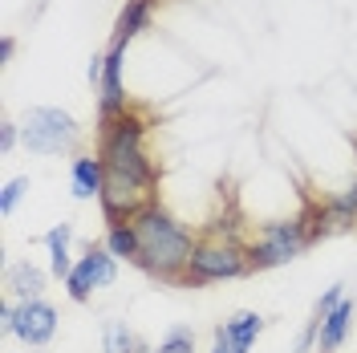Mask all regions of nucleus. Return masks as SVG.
I'll use <instances>...</instances> for the list:
<instances>
[{
	"mask_svg": "<svg viewBox=\"0 0 357 353\" xmlns=\"http://www.w3.org/2000/svg\"><path fill=\"white\" fill-rule=\"evenodd\" d=\"M29 191V175H17L8 179L4 187H0V216H13L17 211V203H21V195Z\"/></svg>",
	"mask_w": 357,
	"mask_h": 353,
	"instance_id": "obj_17",
	"label": "nucleus"
},
{
	"mask_svg": "<svg viewBox=\"0 0 357 353\" xmlns=\"http://www.w3.org/2000/svg\"><path fill=\"white\" fill-rule=\"evenodd\" d=\"M69 240H73V223H53L41 236V243L49 248V276H57V280H69V272L77 264L69 256Z\"/></svg>",
	"mask_w": 357,
	"mask_h": 353,
	"instance_id": "obj_13",
	"label": "nucleus"
},
{
	"mask_svg": "<svg viewBox=\"0 0 357 353\" xmlns=\"http://www.w3.org/2000/svg\"><path fill=\"white\" fill-rule=\"evenodd\" d=\"M317 333H321V321L312 317V321H305V329L296 333V345H292V353H317Z\"/></svg>",
	"mask_w": 357,
	"mask_h": 353,
	"instance_id": "obj_19",
	"label": "nucleus"
},
{
	"mask_svg": "<svg viewBox=\"0 0 357 353\" xmlns=\"http://www.w3.org/2000/svg\"><path fill=\"white\" fill-rule=\"evenodd\" d=\"M77 138H82V126L61 106H33L21 122V147L29 155H41V158L66 155V151L77 147Z\"/></svg>",
	"mask_w": 357,
	"mask_h": 353,
	"instance_id": "obj_4",
	"label": "nucleus"
},
{
	"mask_svg": "<svg viewBox=\"0 0 357 353\" xmlns=\"http://www.w3.org/2000/svg\"><path fill=\"white\" fill-rule=\"evenodd\" d=\"M102 353H151V350H146V341L126 321H106V329H102Z\"/></svg>",
	"mask_w": 357,
	"mask_h": 353,
	"instance_id": "obj_15",
	"label": "nucleus"
},
{
	"mask_svg": "<svg viewBox=\"0 0 357 353\" xmlns=\"http://www.w3.org/2000/svg\"><path fill=\"white\" fill-rule=\"evenodd\" d=\"M354 313H357V301L345 296L329 317H321V333H317V353H337L345 345V337L354 329Z\"/></svg>",
	"mask_w": 357,
	"mask_h": 353,
	"instance_id": "obj_10",
	"label": "nucleus"
},
{
	"mask_svg": "<svg viewBox=\"0 0 357 353\" xmlns=\"http://www.w3.org/2000/svg\"><path fill=\"white\" fill-rule=\"evenodd\" d=\"M114 280H118V260L110 256V248H106V243H89L86 252L77 256L73 272H69L66 292H69V301L86 305L98 288H110Z\"/></svg>",
	"mask_w": 357,
	"mask_h": 353,
	"instance_id": "obj_5",
	"label": "nucleus"
},
{
	"mask_svg": "<svg viewBox=\"0 0 357 353\" xmlns=\"http://www.w3.org/2000/svg\"><path fill=\"white\" fill-rule=\"evenodd\" d=\"M309 248H312L309 232H305V220H301V211H296L292 220L260 223L256 236L248 240V260H252V272H268V268L292 264V260L305 256Z\"/></svg>",
	"mask_w": 357,
	"mask_h": 353,
	"instance_id": "obj_3",
	"label": "nucleus"
},
{
	"mask_svg": "<svg viewBox=\"0 0 357 353\" xmlns=\"http://www.w3.org/2000/svg\"><path fill=\"white\" fill-rule=\"evenodd\" d=\"M345 280H337V285H329L325 288V292H321V296H317V305H312V317H317V321H321V317H329V313L337 309V305H341V301H345Z\"/></svg>",
	"mask_w": 357,
	"mask_h": 353,
	"instance_id": "obj_18",
	"label": "nucleus"
},
{
	"mask_svg": "<svg viewBox=\"0 0 357 353\" xmlns=\"http://www.w3.org/2000/svg\"><path fill=\"white\" fill-rule=\"evenodd\" d=\"M13 57H17V37H13V33H4V37H0V61L8 66Z\"/></svg>",
	"mask_w": 357,
	"mask_h": 353,
	"instance_id": "obj_22",
	"label": "nucleus"
},
{
	"mask_svg": "<svg viewBox=\"0 0 357 353\" xmlns=\"http://www.w3.org/2000/svg\"><path fill=\"white\" fill-rule=\"evenodd\" d=\"M122 66H126V45H106V69L98 82V126H106L118 114L130 110V98L122 86Z\"/></svg>",
	"mask_w": 357,
	"mask_h": 353,
	"instance_id": "obj_6",
	"label": "nucleus"
},
{
	"mask_svg": "<svg viewBox=\"0 0 357 353\" xmlns=\"http://www.w3.org/2000/svg\"><path fill=\"white\" fill-rule=\"evenodd\" d=\"M151 353H195V329L191 325H171L167 337L158 341V350Z\"/></svg>",
	"mask_w": 357,
	"mask_h": 353,
	"instance_id": "obj_16",
	"label": "nucleus"
},
{
	"mask_svg": "<svg viewBox=\"0 0 357 353\" xmlns=\"http://www.w3.org/2000/svg\"><path fill=\"white\" fill-rule=\"evenodd\" d=\"M155 4L158 0H126V4L118 8V21H114V29H110V45H130L142 29H151Z\"/></svg>",
	"mask_w": 357,
	"mask_h": 353,
	"instance_id": "obj_9",
	"label": "nucleus"
},
{
	"mask_svg": "<svg viewBox=\"0 0 357 353\" xmlns=\"http://www.w3.org/2000/svg\"><path fill=\"white\" fill-rule=\"evenodd\" d=\"M264 325H268V321L256 309H240V313H231L223 325H215V333H223V337H227V345H231L236 353H248L252 345H256V337L264 333Z\"/></svg>",
	"mask_w": 357,
	"mask_h": 353,
	"instance_id": "obj_12",
	"label": "nucleus"
},
{
	"mask_svg": "<svg viewBox=\"0 0 357 353\" xmlns=\"http://www.w3.org/2000/svg\"><path fill=\"white\" fill-rule=\"evenodd\" d=\"M13 337H21L29 350H45V345L57 337V309H53L45 296H37V301H21Z\"/></svg>",
	"mask_w": 357,
	"mask_h": 353,
	"instance_id": "obj_7",
	"label": "nucleus"
},
{
	"mask_svg": "<svg viewBox=\"0 0 357 353\" xmlns=\"http://www.w3.org/2000/svg\"><path fill=\"white\" fill-rule=\"evenodd\" d=\"M211 337H215V345H211V353H236L231 345H227V337H223V333H211Z\"/></svg>",
	"mask_w": 357,
	"mask_h": 353,
	"instance_id": "obj_23",
	"label": "nucleus"
},
{
	"mask_svg": "<svg viewBox=\"0 0 357 353\" xmlns=\"http://www.w3.org/2000/svg\"><path fill=\"white\" fill-rule=\"evenodd\" d=\"M134 232H138V248H142L138 268H142L151 280H158V285L178 288L183 272H187L191 256H195L199 232H191L183 220H175L162 203H151L146 211H138Z\"/></svg>",
	"mask_w": 357,
	"mask_h": 353,
	"instance_id": "obj_1",
	"label": "nucleus"
},
{
	"mask_svg": "<svg viewBox=\"0 0 357 353\" xmlns=\"http://www.w3.org/2000/svg\"><path fill=\"white\" fill-rule=\"evenodd\" d=\"M17 313H21V301L4 296V305H0V333H8V337H13V329H17Z\"/></svg>",
	"mask_w": 357,
	"mask_h": 353,
	"instance_id": "obj_21",
	"label": "nucleus"
},
{
	"mask_svg": "<svg viewBox=\"0 0 357 353\" xmlns=\"http://www.w3.org/2000/svg\"><path fill=\"white\" fill-rule=\"evenodd\" d=\"M252 276V260H248V240H223V236H203L195 243V256L183 272L178 288H207L220 280H240Z\"/></svg>",
	"mask_w": 357,
	"mask_h": 353,
	"instance_id": "obj_2",
	"label": "nucleus"
},
{
	"mask_svg": "<svg viewBox=\"0 0 357 353\" xmlns=\"http://www.w3.org/2000/svg\"><path fill=\"white\" fill-rule=\"evenodd\" d=\"M102 243L110 248L114 260H126V264H134V268H138V260H142V248H138V232H134V223H110Z\"/></svg>",
	"mask_w": 357,
	"mask_h": 353,
	"instance_id": "obj_14",
	"label": "nucleus"
},
{
	"mask_svg": "<svg viewBox=\"0 0 357 353\" xmlns=\"http://www.w3.org/2000/svg\"><path fill=\"white\" fill-rule=\"evenodd\" d=\"M102 187H106V163H102V155L93 151H82V155L73 158V167H69V191H73V199H82V203H89V199H102Z\"/></svg>",
	"mask_w": 357,
	"mask_h": 353,
	"instance_id": "obj_8",
	"label": "nucleus"
},
{
	"mask_svg": "<svg viewBox=\"0 0 357 353\" xmlns=\"http://www.w3.org/2000/svg\"><path fill=\"white\" fill-rule=\"evenodd\" d=\"M17 142H21V126H17L13 118H4V122H0V155L8 158L17 151Z\"/></svg>",
	"mask_w": 357,
	"mask_h": 353,
	"instance_id": "obj_20",
	"label": "nucleus"
},
{
	"mask_svg": "<svg viewBox=\"0 0 357 353\" xmlns=\"http://www.w3.org/2000/svg\"><path fill=\"white\" fill-rule=\"evenodd\" d=\"M45 280L49 276L33 260H17V264L4 268V296H13V301H37L45 292Z\"/></svg>",
	"mask_w": 357,
	"mask_h": 353,
	"instance_id": "obj_11",
	"label": "nucleus"
}]
</instances>
